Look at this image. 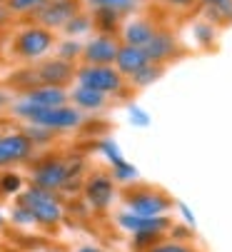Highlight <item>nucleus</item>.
Here are the masks:
<instances>
[{
    "label": "nucleus",
    "instance_id": "nucleus-1",
    "mask_svg": "<svg viewBox=\"0 0 232 252\" xmlns=\"http://www.w3.org/2000/svg\"><path fill=\"white\" fill-rule=\"evenodd\" d=\"M15 113L28 118L33 125H40L45 130H67V127H75L80 123V113L75 110V107H37L33 102H20L15 107Z\"/></svg>",
    "mask_w": 232,
    "mask_h": 252
},
{
    "label": "nucleus",
    "instance_id": "nucleus-2",
    "mask_svg": "<svg viewBox=\"0 0 232 252\" xmlns=\"http://www.w3.org/2000/svg\"><path fill=\"white\" fill-rule=\"evenodd\" d=\"M25 210H30V215L35 218L37 225H45V227H53L63 220V205L60 200L55 197V192L50 190H43V188H28L23 195H20V202Z\"/></svg>",
    "mask_w": 232,
    "mask_h": 252
},
{
    "label": "nucleus",
    "instance_id": "nucleus-3",
    "mask_svg": "<svg viewBox=\"0 0 232 252\" xmlns=\"http://www.w3.org/2000/svg\"><path fill=\"white\" fill-rule=\"evenodd\" d=\"M125 207L137 218H160L172 210V197L158 188H140L125 195Z\"/></svg>",
    "mask_w": 232,
    "mask_h": 252
},
{
    "label": "nucleus",
    "instance_id": "nucleus-4",
    "mask_svg": "<svg viewBox=\"0 0 232 252\" xmlns=\"http://www.w3.org/2000/svg\"><path fill=\"white\" fill-rule=\"evenodd\" d=\"M77 83L83 88L98 90L102 95H115L125 88V78L112 65H85L77 70Z\"/></svg>",
    "mask_w": 232,
    "mask_h": 252
},
{
    "label": "nucleus",
    "instance_id": "nucleus-5",
    "mask_svg": "<svg viewBox=\"0 0 232 252\" xmlns=\"http://www.w3.org/2000/svg\"><path fill=\"white\" fill-rule=\"evenodd\" d=\"M50 48H53V32L43 25L28 28L15 38V53L23 58H30V60L45 55Z\"/></svg>",
    "mask_w": 232,
    "mask_h": 252
},
{
    "label": "nucleus",
    "instance_id": "nucleus-6",
    "mask_svg": "<svg viewBox=\"0 0 232 252\" xmlns=\"http://www.w3.org/2000/svg\"><path fill=\"white\" fill-rule=\"evenodd\" d=\"M118 225L125 232H130V235H135V232H155V235L167 237V232H170V227L175 222L167 218V215H160V218H137V215L125 210V212L118 215Z\"/></svg>",
    "mask_w": 232,
    "mask_h": 252
},
{
    "label": "nucleus",
    "instance_id": "nucleus-7",
    "mask_svg": "<svg viewBox=\"0 0 232 252\" xmlns=\"http://www.w3.org/2000/svg\"><path fill=\"white\" fill-rule=\"evenodd\" d=\"M70 177H72V167H67L60 160H50V162H45V165H40L35 170L33 183H35V188L55 192V190H60L70 183Z\"/></svg>",
    "mask_w": 232,
    "mask_h": 252
},
{
    "label": "nucleus",
    "instance_id": "nucleus-8",
    "mask_svg": "<svg viewBox=\"0 0 232 252\" xmlns=\"http://www.w3.org/2000/svg\"><path fill=\"white\" fill-rule=\"evenodd\" d=\"M177 40H175V35L170 32V30H155V35L142 45V50H145V55H147V60L150 63H158V65H165V63H170L172 58H177Z\"/></svg>",
    "mask_w": 232,
    "mask_h": 252
},
{
    "label": "nucleus",
    "instance_id": "nucleus-9",
    "mask_svg": "<svg viewBox=\"0 0 232 252\" xmlns=\"http://www.w3.org/2000/svg\"><path fill=\"white\" fill-rule=\"evenodd\" d=\"M118 48H120V40L115 35H98L93 38L88 45H83V58L88 60V65H112L115 63V55H118Z\"/></svg>",
    "mask_w": 232,
    "mask_h": 252
},
{
    "label": "nucleus",
    "instance_id": "nucleus-10",
    "mask_svg": "<svg viewBox=\"0 0 232 252\" xmlns=\"http://www.w3.org/2000/svg\"><path fill=\"white\" fill-rule=\"evenodd\" d=\"M75 13H77V0H48L35 15L43 23V28H60Z\"/></svg>",
    "mask_w": 232,
    "mask_h": 252
},
{
    "label": "nucleus",
    "instance_id": "nucleus-11",
    "mask_svg": "<svg viewBox=\"0 0 232 252\" xmlns=\"http://www.w3.org/2000/svg\"><path fill=\"white\" fill-rule=\"evenodd\" d=\"M147 63H150V60H147V55H145L142 48L120 43L118 55H115V63H112V65H115V70H118L123 78H133L135 73H140Z\"/></svg>",
    "mask_w": 232,
    "mask_h": 252
},
{
    "label": "nucleus",
    "instance_id": "nucleus-12",
    "mask_svg": "<svg viewBox=\"0 0 232 252\" xmlns=\"http://www.w3.org/2000/svg\"><path fill=\"white\" fill-rule=\"evenodd\" d=\"M85 197L90 202L93 210H107L112 197H115V183H112V177L107 175H95L88 180V185H85Z\"/></svg>",
    "mask_w": 232,
    "mask_h": 252
},
{
    "label": "nucleus",
    "instance_id": "nucleus-13",
    "mask_svg": "<svg viewBox=\"0 0 232 252\" xmlns=\"http://www.w3.org/2000/svg\"><path fill=\"white\" fill-rule=\"evenodd\" d=\"M33 150V142L28 135H5L0 137V165H10L28 158Z\"/></svg>",
    "mask_w": 232,
    "mask_h": 252
},
{
    "label": "nucleus",
    "instance_id": "nucleus-14",
    "mask_svg": "<svg viewBox=\"0 0 232 252\" xmlns=\"http://www.w3.org/2000/svg\"><path fill=\"white\" fill-rule=\"evenodd\" d=\"M155 30H158V25H155L152 20L147 18H137V20H128L123 25V43L125 45H135V48H142L152 35Z\"/></svg>",
    "mask_w": 232,
    "mask_h": 252
},
{
    "label": "nucleus",
    "instance_id": "nucleus-15",
    "mask_svg": "<svg viewBox=\"0 0 232 252\" xmlns=\"http://www.w3.org/2000/svg\"><path fill=\"white\" fill-rule=\"evenodd\" d=\"M65 100H67V93L60 85H40L28 93V102L37 107H60L65 105Z\"/></svg>",
    "mask_w": 232,
    "mask_h": 252
},
{
    "label": "nucleus",
    "instance_id": "nucleus-16",
    "mask_svg": "<svg viewBox=\"0 0 232 252\" xmlns=\"http://www.w3.org/2000/svg\"><path fill=\"white\" fill-rule=\"evenodd\" d=\"M72 75V65L67 60H50L45 65L37 67V78L43 80V85H63Z\"/></svg>",
    "mask_w": 232,
    "mask_h": 252
},
{
    "label": "nucleus",
    "instance_id": "nucleus-17",
    "mask_svg": "<svg viewBox=\"0 0 232 252\" xmlns=\"http://www.w3.org/2000/svg\"><path fill=\"white\" fill-rule=\"evenodd\" d=\"M70 97L77 107H83V110H100V107L105 105V100H107V95H102L98 90H90V88H83V85L75 88V93Z\"/></svg>",
    "mask_w": 232,
    "mask_h": 252
},
{
    "label": "nucleus",
    "instance_id": "nucleus-18",
    "mask_svg": "<svg viewBox=\"0 0 232 252\" xmlns=\"http://www.w3.org/2000/svg\"><path fill=\"white\" fill-rule=\"evenodd\" d=\"M120 15L112 13V10H105V8H95L93 10V25L102 30V35H115L120 30Z\"/></svg>",
    "mask_w": 232,
    "mask_h": 252
},
{
    "label": "nucleus",
    "instance_id": "nucleus-19",
    "mask_svg": "<svg viewBox=\"0 0 232 252\" xmlns=\"http://www.w3.org/2000/svg\"><path fill=\"white\" fill-rule=\"evenodd\" d=\"M163 73H165V65L147 63L140 73H135V75L130 78V83H133L135 88H147V85H152V83H158V80L163 78Z\"/></svg>",
    "mask_w": 232,
    "mask_h": 252
},
{
    "label": "nucleus",
    "instance_id": "nucleus-20",
    "mask_svg": "<svg viewBox=\"0 0 232 252\" xmlns=\"http://www.w3.org/2000/svg\"><path fill=\"white\" fill-rule=\"evenodd\" d=\"M202 13H205V20H210L215 28L232 25V0L220 3V5H212V8H202Z\"/></svg>",
    "mask_w": 232,
    "mask_h": 252
},
{
    "label": "nucleus",
    "instance_id": "nucleus-21",
    "mask_svg": "<svg viewBox=\"0 0 232 252\" xmlns=\"http://www.w3.org/2000/svg\"><path fill=\"white\" fill-rule=\"evenodd\" d=\"M88 3L93 5V10L95 8H105V10H112V13H118L120 18H125V15H130L135 10L137 0H88Z\"/></svg>",
    "mask_w": 232,
    "mask_h": 252
},
{
    "label": "nucleus",
    "instance_id": "nucleus-22",
    "mask_svg": "<svg viewBox=\"0 0 232 252\" xmlns=\"http://www.w3.org/2000/svg\"><path fill=\"white\" fill-rule=\"evenodd\" d=\"M48 0H8V10L15 13V15H30V13H37Z\"/></svg>",
    "mask_w": 232,
    "mask_h": 252
},
{
    "label": "nucleus",
    "instance_id": "nucleus-23",
    "mask_svg": "<svg viewBox=\"0 0 232 252\" xmlns=\"http://www.w3.org/2000/svg\"><path fill=\"white\" fill-rule=\"evenodd\" d=\"M63 28H65L67 35H80V32H85V30L93 28V18L90 15H83V13H75Z\"/></svg>",
    "mask_w": 232,
    "mask_h": 252
},
{
    "label": "nucleus",
    "instance_id": "nucleus-24",
    "mask_svg": "<svg viewBox=\"0 0 232 252\" xmlns=\"http://www.w3.org/2000/svg\"><path fill=\"white\" fill-rule=\"evenodd\" d=\"M160 240H165L163 235H155V232H135L133 235V250L135 252H147L150 247H155Z\"/></svg>",
    "mask_w": 232,
    "mask_h": 252
},
{
    "label": "nucleus",
    "instance_id": "nucleus-25",
    "mask_svg": "<svg viewBox=\"0 0 232 252\" xmlns=\"http://www.w3.org/2000/svg\"><path fill=\"white\" fill-rule=\"evenodd\" d=\"M195 35H198V40H200L202 48H210V45H215L217 30H215V25H212L210 20H200V23L195 25Z\"/></svg>",
    "mask_w": 232,
    "mask_h": 252
},
{
    "label": "nucleus",
    "instance_id": "nucleus-26",
    "mask_svg": "<svg viewBox=\"0 0 232 252\" xmlns=\"http://www.w3.org/2000/svg\"><path fill=\"white\" fill-rule=\"evenodd\" d=\"M147 252H200L198 247H192L190 242H175V240H160L155 247H150Z\"/></svg>",
    "mask_w": 232,
    "mask_h": 252
},
{
    "label": "nucleus",
    "instance_id": "nucleus-27",
    "mask_svg": "<svg viewBox=\"0 0 232 252\" xmlns=\"http://www.w3.org/2000/svg\"><path fill=\"white\" fill-rule=\"evenodd\" d=\"M112 177L118 180V183H135V180H137V170L130 162L120 160L118 165H112Z\"/></svg>",
    "mask_w": 232,
    "mask_h": 252
},
{
    "label": "nucleus",
    "instance_id": "nucleus-28",
    "mask_svg": "<svg viewBox=\"0 0 232 252\" xmlns=\"http://www.w3.org/2000/svg\"><path fill=\"white\" fill-rule=\"evenodd\" d=\"M20 188H23L20 175L8 172V175L0 177V192H5V195H15V192H20Z\"/></svg>",
    "mask_w": 232,
    "mask_h": 252
},
{
    "label": "nucleus",
    "instance_id": "nucleus-29",
    "mask_svg": "<svg viewBox=\"0 0 232 252\" xmlns=\"http://www.w3.org/2000/svg\"><path fill=\"white\" fill-rule=\"evenodd\" d=\"M10 218H13V222H15V225H20V227H28V225H37V222H35V218L30 215V210H25L23 205H18V207L13 210V215H10Z\"/></svg>",
    "mask_w": 232,
    "mask_h": 252
},
{
    "label": "nucleus",
    "instance_id": "nucleus-30",
    "mask_svg": "<svg viewBox=\"0 0 232 252\" xmlns=\"http://www.w3.org/2000/svg\"><path fill=\"white\" fill-rule=\"evenodd\" d=\"M83 53V45H77L75 40H70V43H63V50H60V60H67L70 63V58H77Z\"/></svg>",
    "mask_w": 232,
    "mask_h": 252
},
{
    "label": "nucleus",
    "instance_id": "nucleus-31",
    "mask_svg": "<svg viewBox=\"0 0 232 252\" xmlns=\"http://www.w3.org/2000/svg\"><path fill=\"white\" fill-rule=\"evenodd\" d=\"M102 153L107 155V160H110L112 165H118V162L123 160V155L118 153V145H115V142H102Z\"/></svg>",
    "mask_w": 232,
    "mask_h": 252
},
{
    "label": "nucleus",
    "instance_id": "nucleus-32",
    "mask_svg": "<svg viewBox=\"0 0 232 252\" xmlns=\"http://www.w3.org/2000/svg\"><path fill=\"white\" fill-rule=\"evenodd\" d=\"M165 5H170V8H175V10H192L198 5V0H163Z\"/></svg>",
    "mask_w": 232,
    "mask_h": 252
},
{
    "label": "nucleus",
    "instance_id": "nucleus-33",
    "mask_svg": "<svg viewBox=\"0 0 232 252\" xmlns=\"http://www.w3.org/2000/svg\"><path fill=\"white\" fill-rule=\"evenodd\" d=\"M177 210H180V215H182V218L187 220V227H195V218H192V212H190V210H187L182 202L177 205Z\"/></svg>",
    "mask_w": 232,
    "mask_h": 252
},
{
    "label": "nucleus",
    "instance_id": "nucleus-34",
    "mask_svg": "<svg viewBox=\"0 0 232 252\" xmlns=\"http://www.w3.org/2000/svg\"><path fill=\"white\" fill-rule=\"evenodd\" d=\"M130 120H135L137 125H147V115H145V113H140L137 107H133V110H130Z\"/></svg>",
    "mask_w": 232,
    "mask_h": 252
},
{
    "label": "nucleus",
    "instance_id": "nucleus-35",
    "mask_svg": "<svg viewBox=\"0 0 232 252\" xmlns=\"http://www.w3.org/2000/svg\"><path fill=\"white\" fill-rule=\"evenodd\" d=\"M220 3H227V0H198V5H202V8H212V5H220Z\"/></svg>",
    "mask_w": 232,
    "mask_h": 252
},
{
    "label": "nucleus",
    "instance_id": "nucleus-36",
    "mask_svg": "<svg viewBox=\"0 0 232 252\" xmlns=\"http://www.w3.org/2000/svg\"><path fill=\"white\" fill-rule=\"evenodd\" d=\"M75 252H102L100 247H95V245H83V247H77Z\"/></svg>",
    "mask_w": 232,
    "mask_h": 252
},
{
    "label": "nucleus",
    "instance_id": "nucleus-37",
    "mask_svg": "<svg viewBox=\"0 0 232 252\" xmlns=\"http://www.w3.org/2000/svg\"><path fill=\"white\" fill-rule=\"evenodd\" d=\"M8 15H10V10H8V8H3V5H0V23H3V20H5Z\"/></svg>",
    "mask_w": 232,
    "mask_h": 252
},
{
    "label": "nucleus",
    "instance_id": "nucleus-38",
    "mask_svg": "<svg viewBox=\"0 0 232 252\" xmlns=\"http://www.w3.org/2000/svg\"><path fill=\"white\" fill-rule=\"evenodd\" d=\"M0 227H3V212H0Z\"/></svg>",
    "mask_w": 232,
    "mask_h": 252
},
{
    "label": "nucleus",
    "instance_id": "nucleus-39",
    "mask_svg": "<svg viewBox=\"0 0 232 252\" xmlns=\"http://www.w3.org/2000/svg\"><path fill=\"white\" fill-rule=\"evenodd\" d=\"M0 3H3V0H0Z\"/></svg>",
    "mask_w": 232,
    "mask_h": 252
},
{
    "label": "nucleus",
    "instance_id": "nucleus-40",
    "mask_svg": "<svg viewBox=\"0 0 232 252\" xmlns=\"http://www.w3.org/2000/svg\"><path fill=\"white\" fill-rule=\"evenodd\" d=\"M137 3H140V0H137Z\"/></svg>",
    "mask_w": 232,
    "mask_h": 252
}]
</instances>
